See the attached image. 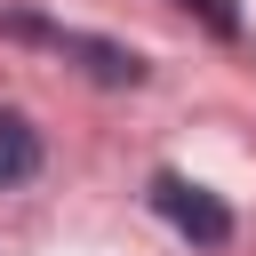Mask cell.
<instances>
[{
	"mask_svg": "<svg viewBox=\"0 0 256 256\" xmlns=\"http://www.w3.org/2000/svg\"><path fill=\"white\" fill-rule=\"evenodd\" d=\"M176 8H184V16H200L216 40H240V8H232V0H176Z\"/></svg>",
	"mask_w": 256,
	"mask_h": 256,
	"instance_id": "277c9868",
	"label": "cell"
},
{
	"mask_svg": "<svg viewBox=\"0 0 256 256\" xmlns=\"http://www.w3.org/2000/svg\"><path fill=\"white\" fill-rule=\"evenodd\" d=\"M48 48L72 56V64H80L88 80H104V88H136V80H144V56L120 48V40H96V32H64V24H48Z\"/></svg>",
	"mask_w": 256,
	"mask_h": 256,
	"instance_id": "7a4b0ae2",
	"label": "cell"
},
{
	"mask_svg": "<svg viewBox=\"0 0 256 256\" xmlns=\"http://www.w3.org/2000/svg\"><path fill=\"white\" fill-rule=\"evenodd\" d=\"M152 208H160L192 248H224V240H232V208H224L208 184L176 176V168H160V176H152Z\"/></svg>",
	"mask_w": 256,
	"mask_h": 256,
	"instance_id": "6da1fadb",
	"label": "cell"
},
{
	"mask_svg": "<svg viewBox=\"0 0 256 256\" xmlns=\"http://www.w3.org/2000/svg\"><path fill=\"white\" fill-rule=\"evenodd\" d=\"M24 176H40V128L24 112H0V192L24 184Z\"/></svg>",
	"mask_w": 256,
	"mask_h": 256,
	"instance_id": "3957f363",
	"label": "cell"
}]
</instances>
